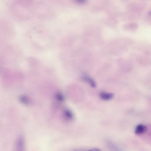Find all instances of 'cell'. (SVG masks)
<instances>
[{"label":"cell","instance_id":"obj_1","mask_svg":"<svg viewBox=\"0 0 151 151\" xmlns=\"http://www.w3.org/2000/svg\"><path fill=\"white\" fill-rule=\"evenodd\" d=\"M106 145L110 151H123L116 144L110 140L106 141Z\"/></svg>","mask_w":151,"mask_h":151},{"label":"cell","instance_id":"obj_5","mask_svg":"<svg viewBox=\"0 0 151 151\" xmlns=\"http://www.w3.org/2000/svg\"><path fill=\"white\" fill-rule=\"evenodd\" d=\"M83 79L87 82L92 88H94L96 87V84L94 80L90 77L84 75L82 77Z\"/></svg>","mask_w":151,"mask_h":151},{"label":"cell","instance_id":"obj_2","mask_svg":"<svg viewBox=\"0 0 151 151\" xmlns=\"http://www.w3.org/2000/svg\"><path fill=\"white\" fill-rule=\"evenodd\" d=\"M99 95L101 99L105 101L110 100L114 96V94L112 93H108L104 92H100Z\"/></svg>","mask_w":151,"mask_h":151},{"label":"cell","instance_id":"obj_4","mask_svg":"<svg viewBox=\"0 0 151 151\" xmlns=\"http://www.w3.org/2000/svg\"><path fill=\"white\" fill-rule=\"evenodd\" d=\"M147 130V128L145 126L142 124H139L136 127L135 132L138 135L141 134L145 132Z\"/></svg>","mask_w":151,"mask_h":151},{"label":"cell","instance_id":"obj_11","mask_svg":"<svg viewBox=\"0 0 151 151\" xmlns=\"http://www.w3.org/2000/svg\"><path fill=\"white\" fill-rule=\"evenodd\" d=\"M52 5H53V4H52ZM53 11H54V10H53ZM54 18H55V17H54Z\"/></svg>","mask_w":151,"mask_h":151},{"label":"cell","instance_id":"obj_8","mask_svg":"<svg viewBox=\"0 0 151 151\" xmlns=\"http://www.w3.org/2000/svg\"><path fill=\"white\" fill-rule=\"evenodd\" d=\"M86 151H102L100 149L98 148H93Z\"/></svg>","mask_w":151,"mask_h":151},{"label":"cell","instance_id":"obj_7","mask_svg":"<svg viewBox=\"0 0 151 151\" xmlns=\"http://www.w3.org/2000/svg\"><path fill=\"white\" fill-rule=\"evenodd\" d=\"M56 98L58 100L60 101H63L64 100L63 95L60 93H58L56 95Z\"/></svg>","mask_w":151,"mask_h":151},{"label":"cell","instance_id":"obj_10","mask_svg":"<svg viewBox=\"0 0 151 151\" xmlns=\"http://www.w3.org/2000/svg\"><path fill=\"white\" fill-rule=\"evenodd\" d=\"M52 4H53V3H52ZM53 10H54V9H53ZM54 16H55V15H54Z\"/></svg>","mask_w":151,"mask_h":151},{"label":"cell","instance_id":"obj_6","mask_svg":"<svg viewBox=\"0 0 151 151\" xmlns=\"http://www.w3.org/2000/svg\"><path fill=\"white\" fill-rule=\"evenodd\" d=\"M65 118L67 120H70L73 118V115L72 111L69 109H65L63 113Z\"/></svg>","mask_w":151,"mask_h":151},{"label":"cell","instance_id":"obj_3","mask_svg":"<svg viewBox=\"0 0 151 151\" xmlns=\"http://www.w3.org/2000/svg\"><path fill=\"white\" fill-rule=\"evenodd\" d=\"M23 139L19 137L17 139L16 144V151H23L24 149V143Z\"/></svg>","mask_w":151,"mask_h":151},{"label":"cell","instance_id":"obj_9","mask_svg":"<svg viewBox=\"0 0 151 151\" xmlns=\"http://www.w3.org/2000/svg\"><path fill=\"white\" fill-rule=\"evenodd\" d=\"M73 151H84L83 150H81L77 149V150H74Z\"/></svg>","mask_w":151,"mask_h":151}]
</instances>
